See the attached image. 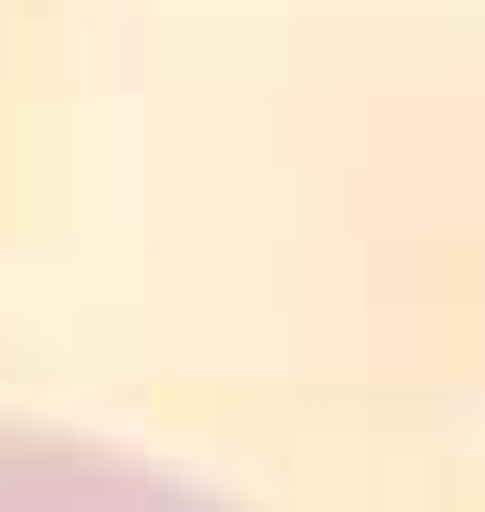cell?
<instances>
[{"label":"cell","mask_w":485,"mask_h":512,"mask_svg":"<svg viewBox=\"0 0 485 512\" xmlns=\"http://www.w3.org/2000/svg\"><path fill=\"white\" fill-rule=\"evenodd\" d=\"M0 512H229V503L110 439L0 412Z\"/></svg>","instance_id":"6da1fadb"}]
</instances>
